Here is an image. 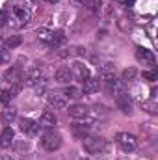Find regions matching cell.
<instances>
[{"mask_svg": "<svg viewBox=\"0 0 158 160\" xmlns=\"http://www.w3.org/2000/svg\"><path fill=\"white\" fill-rule=\"evenodd\" d=\"M37 38L52 47H60L63 41H65V36L62 30H48V28H39L37 30Z\"/></svg>", "mask_w": 158, "mask_h": 160, "instance_id": "cell-1", "label": "cell"}, {"mask_svg": "<svg viewBox=\"0 0 158 160\" xmlns=\"http://www.w3.org/2000/svg\"><path fill=\"white\" fill-rule=\"evenodd\" d=\"M84 149L91 155H97V153H102L108 149V142L104 138H99V136H86L84 138Z\"/></svg>", "mask_w": 158, "mask_h": 160, "instance_id": "cell-2", "label": "cell"}, {"mask_svg": "<svg viewBox=\"0 0 158 160\" xmlns=\"http://www.w3.org/2000/svg\"><path fill=\"white\" fill-rule=\"evenodd\" d=\"M4 78L6 82L11 86L9 89H13V91H17L19 89V84L24 80V75H22V71L19 69V67H9L7 71H6V75H4Z\"/></svg>", "mask_w": 158, "mask_h": 160, "instance_id": "cell-3", "label": "cell"}, {"mask_svg": "<svg viewBox=\"0 0 158 160\" xmlns=\"http://www.w3.org/2000/svg\"><path fill=\"white\" fill-rule=\"evenodd\" d=\"M41 143H43L45 151L54 153V151H58V149L62 147V136H60V134H56V132H48V134H45V136H43Z\"/></svg>", "mask_w": 158, "mask_h": 160, "instance_id": "cell-4", "label": "cell"}, {"mask_svg": "<svg viewBox=\"0 0 158 160\" xmlns=\"http://www.w3.org/2000/svg\"><path fill=\"white\" fill-rule=\"evenodd\" d=\"M116 140H117V143L121 145L123 151H134L136 145H138L136 136L134 134H128V132H119L117 136H116Z\"/></svg>", "mask_w": 158, "mask_h": 160, "instance_id": "cell-5", "label": "cell"}, {"mask_svg": "<svg viewBox=\"0 0 158 160\" xmlns=\"http://www.w3.org/2000/svg\"><path fill=\"white\" fill-rule=\"evenodd\" d=\"M24 82H26L28 86H32V88L43 86V84H45V75H43V71H41L39 67H34V69H30V71L26 73Z\"/></svg>", "mask_w": 158, "mask_h": 160, "instance_id": "cell-6", "label": "cell"}, {"mask_svg": "<svg viewBox=\"0 0 158 160\" xmlns=\"http://www.w3.org/2000/svg\"><path fill=\"white\" fill-rule=\"evenodd\" d=\"M11 13H13V19H15V21H19V26L28 24V22H30V19H32L30 11H28L26 8H22V6H13Z\"/></svg>", "mask_w": 158, "mask_h": 160, "instance_id": "cell-7", "label": "cell"}, {"mask_svg": "<svg viewBox=\"0 0 158 160\" xmlns=\"http://www.w3.org/2000/svg\"><path fill=\"white\" fill-rule=\"evenodd\" d=\"M136 60H138V62H141L143 65H155V62H156V58H155L153 50L143 48V47H138V48H136Z\"/></svg>", "mask_w": 158, "mask_h": 160, "instance_id": "cell-8", "label": "cell"}, {"mask_svg": "<svg viewBox=\"0 0 158 160\" xmlns=\"http://www.w3.org/2000/svg\"><path fill=\"white\" fill-rule=\"evenodd\" d=\"M123 86H125V82L123 80H117L116 77L110 80H106V91H108V95H116L117 97L119 93H123Z\"/></svg>", "mask_w": 158, "mask_h": 160, "instance_id": "cell-9", "label": "cell"}, {"mask_svg": "<svg viewBox=\"0 0 158 160\" xmlns=\"http://www.w3.org/2000/svg\"><path fill=\"white\" fill-rule=\"evenodd\" d=\"M47 101H48V104L52 108H65L67 106V97L65 95H60V93H48Z\"/></svg>", "mask_w": 158, "mask_h": 160, "instance_id": "cell-10", "label": "cell"}, {"mask_svg": "<svg viewBox=\"0 0 158 160\" xmlns=\"http://www.w3.org/2000/svg\"><path fill=\"white\" fill-rule=\"evenodd\" d=\"M54 78L58 84H69L73 80V71H69V67H60L54 73Z\"/></svg>", "mask_w": 158, "mask_h": 160, "instance_id": "cell-11", "label": "cell"}, {"mask_svg": "<svg viewBox=\"0 0 158 160\" xmlns=\"http://www.w3.org/2000/svg\"><path fill=\"white\" fill-rule=\"evenodd\" d=\"M99 77L102 80H110L116 77V65L114 63H110V62H106V63H102L101 67H99Z\"/></svg>", "mask_w": 158, "mask_h": 160, "instance_id": "cell-12", "label": "cell"}, {"mask_svg": "<svg viewBox=\"0 0 158 160\" xmlns=\"http://www.w3.org/2000/svg\"><path fill=\"white\" fill-rule=\"evenodd\" d=\"M21 130H22L24 134H28V136H36L37 130H39V125L32 119H22L21 121Z\"/></svg>", "mask_w": 158, "mask_h": 160, "instance_id": "cell-13", "label": "cell"}, {"mask_svg": "<svg viewBox=\"0 0 158 160\" xmlns=\"http://www.w3.org/2000/svg\"><path fill=\"white\" fill-rule=\"evenodd\" d=\"M117 106L121 108V112L130 114L132 112V101L128 97V93H119L117 95Z\"/></svg>", "mask_w": 158, "mask_h": 160, "instance_id": "cell-14", "label": "cell"}, {"mask_svg": "<svg viewBox=\"0 0 158 160\" xmlns=\"http://www.w3.org/2000/svg\"><path fill=\"white\" fill-rule=\"evenodd\" d=\"M82 88H84V93H97L101 88V82H99V78L89 77V78L82 80Z\"/></svg>", "mask_w": 158, "mask_h": 160, "instance_id": "cell-15", "label": "cell"}, {"mask_svg": "<svg viewBox=\"0 0 158 160\" xmlns=\"http://www.w3.org/2000/svg\"><path fill=\"white\" fill-rule=\"evenodd\" d=\"M69 116L71 118H75V119H84L86 116H87V106L86 104H73V106H69Z\"/></svg>", "mask_w": 158, "mask_h": 160, "instance_id": "cell-16", "label": "cell"}, {"mask_svg": "<svg viewBox=\"0 0 158 160\" xmlns=\"http://www.w3.org/2000/svg\"><path fill=\"white\" fill-rule=\"evenodd\" d=\"M56 123H58V119H56V116L52 114V112H43V116H41L39 119V127H45V128H52V127H56Z\"/></svg>", "mask_w": 158, "mask_h": 160, "instance_id": "cell-17", "label": "cell"}, {"mask_svg": "<svg viewBox=\"0 0 158 160\" xmlns=\"http://www.w3.org/2000/svg\"><path fill=\"white\" fill-rule=\"evenodd\" d=\"M13 138H15L13 128L6 127V128L2 130V134H0V145H2V147H9V145L13 143Z\"/></svg>", "mask_w": 158, "mask_h": 160, "instance_id": "cell-18", "label": "cell"}, {"mask_svg": "<svg viewBox=\"0 0 158 160\" xmlns=\"http://www.w3.org/2000/svg\"><path fill=\"white\" fill-rule=\"evenodd\" d=\"M84 54H86V48L84 47H71V48L60 52L62 58H73V56H84Z\"/></svg>", "mask_w": 158, "mask_h": 160, "instance_id": "cell-19", "label": "cell"}, {"mask_svg": "<svg viewBox=\"0 0 158 160\" xmlns=\"http://www.w3.org/2000/svg\"><path fill=\"white\" fill-rule=\"evenodd\" d=\"M73 69H75V75H77L80 80H86V78L91 77V75H89V69H87L84 63H80V62H77V63L73 65Z\"/></svg>", "mask_w": 158, "mask_h": 160, "instance_id": "cell-20", "label": "cell"}, {"mask_svg": "<svg viewBox=\"0 0 158 160\" xmlns=\"http://www.w3.org/2000/svg\"><path fill=\"white\" fill-rule=\"evenodd\" d=\"M15 118H17V110H15V108H6V110H2V121H4L6 125H9Z\"/></svg>", "mask_w": 158, "mask_h": 160, "instance_id": "cell-21", "label": "cell"}, {"mask_svg": "<svg viewBox=\"0 0 158 160\" xmlns=\"http://www.w3.org/2000/svg\"><path fill=\"white\" fill-rule=\"evenodd\" d=\"M86 8L93 13H99L102 9V0H86Z\"/></svg>", "mask_w": 158, "mask_h": 160, "instance_id": "cell-22", "label": "cell"}, {"mask_svg": "<svg viewBox=\"0 0 158 160\" xmlns=\"http://www.w3.org/2000/svg\"><path fill=\"white\" fill-rule=\"evenodd\" d=\"M63 95L69 97V99H78L80 95H82V89H80V88H75V86H69V88L63 91Z\"/></svg>", "mask_w": 158, "mask_h": 160, "instance_id": "cell-23", "label": "cell"}, {"mask_svg": "<svg viewBox=\"0 0 158 160\" xmlns=\"http://www.w3.org/2000/svg\"><path fill=\"white\" fill-rule=\"evenodd\" d=\"M87 127H84V125H73V132H75V136H78L80 140H84L86 136H87Z\"/></svg>", "mask_w": 158, "mask_h": 160, "instance_id": "cell-24", "label": "cell"}, {"mask_svg": "<svg viewBox=\"0 0 158 160\" xmlns=\"http://www.w3.org/2000/svg\"><path fill=\"white\" fill-rule=\"evenodd\" d=\"M21 43H22V38H21V36H11V38L6 39V47H7V48H15V47H19Z\"/></svg>", "mask_w": 158, "mask_h": 160, "instance_id": "cell-25", "label": "cell"}, {"mask_svg": "<svg viewBox=\"0 0 158 160\" xmlns=\"http://www.w3.org/2000/svg\"><path fill=\"white\" fill-rule=\"evenodd\" d=\"M13 97H15V91L13 89H2L0 91V101L2 102H9Z\"/></svg>", "mask_w": 158, "mask_h": 160, "instance_id": "cell-26", "label": "cell"}, {"mask_svg": "<svg viewBox=\"0 0 158 160\" xmlns=\"http://www.w3.org/2000/svg\"><path fill=\"white\" fill-rule=\"evenodd\" d=\"M136 78V69L134 67H130V69H125L123 71V82H130V80H134Z\"/></svg>", "mask_w": 158, "mask_h": 160, "instance_id": "cell-27", "label": "cell"}, {"mask_svg": "<svg viewBox=\"0 0 158 160\" xmlns=\"http://www.w3.org/2000/svg\"><path fill=\"white\" fill-rule=\"evenodd\" d=\"M141 106L149 112V114H156V102L153 101V102H141Z\"/></svg>", "mask_w": 158, "mask_h": 160, "instance_id": "cell-28", "label": "cell"}, {"mask_svg": "<svg viewBox=\"0 0 158 160\" xmlns=\"http://www.w3.org/2000/svg\"><path fill=\"white\" fill-rule=\"evenodd\" d=\"M143 78H145V80H151V82H155V80L158 78V73H156V71H145V73H143Z\"/></svg>", "mask_w": 158, "mask_h": 160, "instance_id": "cell-29", "label": "cell"}, {"mask_svg": "<svg viewBox=\"0 0 158 160\" xmlns=\"http://www.w3.org/2000/svg\"><path fill=\"white\" fill-rule=\"evenodd\" d=\"M7 21H9V13H7L6 9H2V11H0V26H4Z\"/></svg>", "mask_w": 158, "mask_h": 160, "instance_id": "cell-30", "label": "cell"}, {"mask_svg": "<svg viewBox=\"0 0 158 160\" xmlns=\"http://www.w3.org/2000/svg\"><path fill=\"white\" fill-rule=\"evenodd\" d=\"M119 2H121L123 6H126V8H130V6L134 4V0H119Z\"/></svg>", "mask_w": 158, "mask_h": 160, "instance_id": "cell-31", "label": "cell"}, {"mask_svg": "<svg viewBox=\"0 0 158 160\" xmlns=\"http://www.w3.org/2000/svg\"><path fill=\"white\" fill-rule=\"evenodd\" d=\"M0 160H11L9 157H4V155H0Z\"/></svg>", "mask_w": 158, "mask_h": 160, "instance_id": "cell-32", "label": "cell"}, {"mask_svg": "<svg viewBox=\"0 0 158 160\" xmlns=\"http://www.w3.org/2000/svg\"><path fill=\"white\" fill-rule=\"evenodd\" d=\"M47 2H50V4H52V2H58V0H47Z\"/></svg>", "mask_w": 158, "mask_h": 160, "instance_id": "cell-33", "label": "cell"}, {"mask_svg": "<svg viewBox=\"0 0 158 160\" xmlns=\"http://www.w3.org/2000/svg\"><path fill=\"white\" fill-rule=\"evenodd\" d=\"M30 2H39V0H30Z\"/></svg>", "mask_w": 158, "mask_h": 160, "instance_id": "cell-34", "label": "cell"}]
</instances>
